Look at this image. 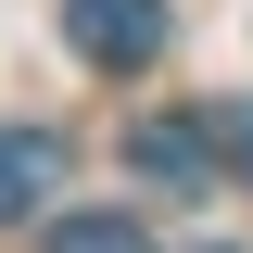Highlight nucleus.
<instances>
[{"label":"nucleus","mask_w":253,"mask_h":253,"mask_svg":"<svg viewBox=\"0 0 253 253\" xmlns=\"http://www.w3.org/2000/svg\"><path fill=\"white\" fill-rule=\"evenodd\" d=\"M63 38H76V63H101V76H139V63H165V0H63Z\"/></svg>","instance_id":"nucleus-1"},{"label":"nucleus","mask_w":253,"mask_h":253,"mask_svg":"<svg viewBox=\"0 0 253 253\" xmlns=\"http://www.w3.org/2000/svg\"><path fill=\"white\" fill-rule=\"evenodd\" d=\"M126 165H139L152 190H203V177H215V139H203L190 114H139V126H126Z\"/></svg>","instance_id":"nucleus-2"},{"label":"nucleus","mask_w":253,"mask_h":253,"mask_svg":"<svg viewBox=\"0 0 253 253\" xmlns=\"http://www.w3.org/2000/svg\"><path fill=\"white\" fill-rule=\"evenodd\" d=\"M51 190H63V139L51 126H0V215H26Z\"/></svg>","instance_id":"nucleus-3"},{"label":"nucleus","mask_w":253,"mask_h":253,"mask_svg":"<svg viewBox=\"0 0 253 253\" xmlns=\"http://www.w3.org/2000/svg\"><path fill=\"white\" fill-rule=\"evenodd\" d=\"M51 253H152L126 203H89V215H51Z\"/></svg>","instance_id":"nucleus-4"},{"label":"nucleus","mask_w":253,"mask_h":253,"mask_svg":"<svg viewBox=\"0 0 253 253\" xmlns=\"http://www.w3.org/2000/svg\"><path fill=\"white\" fill-rule=\"evenodd\" d=\"M203 139H215V165H241V177H253V101H215Z\"/></svg>","instance_id":"nucleus-5"}]
</instances>
